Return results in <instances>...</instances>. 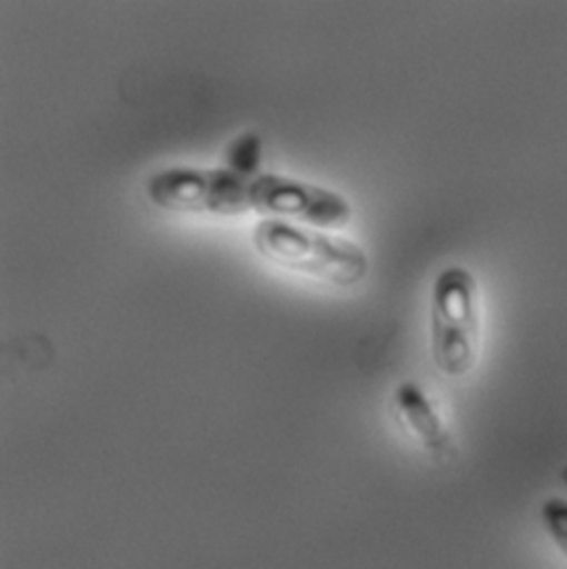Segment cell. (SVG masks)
I'll use <instances>...</instances> for the list:
<instances>
[{
    "label": "cell",
    "instance_id": "obj_7",
    "mask_svg": "<svg viewBox=\"0 0 567 569\" xmlns=\"http://www.w3.org/2000/svg\"><path fill=\"white\" fill-rule=\"evenodd\" d=\"M541 526L555 550L567 561V499L550 497L541 503Z\"/></svg>",
    "mask_w": 567,
    "mask_h": 569
},
{
    "label": "cell",
    "instance_id": "obj_4",
    "mask_svg": "<svg viewBox=\"0 0 567 569\" xmlns=\"http://www.w3.org/2000/svg\"><path fill=\"white\" fill-rule=\"evenodd\" d=\"M251 209L262 220L337 233L352 220L350 202L330 189L280 173H262L251 184Z\"/></svg>",
    "mask_w": 567,
    "mask_h": 569
},
{
    "label": "cell",
    "instance_id": "obj_6",
    "mask_svg": "<svg viewBox=\"0 0 567 569\" xmlns=\"http://www.w3.org/2000/svg\"><path fill=\"white\" fill-rule=\"evenodd\" d=\"M262 160H265V142L256 131H247L240 138H236L225 153V167L247 180H258L265 173Z\"/></svg>",
    "mask_w": 567,
    "mask_h": 569
},
{
    "label": "cell",
    "instance_id": "obj_2",
    "mask_svg": "<svg viewBox=\"0 0 567 569\" xmlns=\"http://www.w3.org/2000/svg\"><path fill=\"white\" fill-rule=\"evenodd\" d=\"M481 343L479 290L470 271L450 267L430 290V357L435 368L450 379L466 377Z\"/></svg>",
    "mask_w": 567,
    "mask_h": 569
},
{
    "label": "cell",
    "instance_id": "obj_5",
    "mask_svg": "<svg viewBox=\"0 0 567 569\" xmlns=\"http://www.w3.org/2000/svg\"><path fill=\"white\" fill-rule=\"evenodd\" d=\"M392 403L404 423L417 435L421 446L437 459H446L452 450V439L437 408L424 388L415 381H404L395 388Z\"/></svg>",
    "mask_w": 567,
    "mask_h": 569
},
{
    "label": "cell",
    "instance_id": "obj_3",
    "mask_svg": "<svg viewBox=\"0 0 567 569\" xmlns=\"http://www.w3.org/2000/svg\"><path fill=\"white\" fill-rule=\"evenodd\" d=\"M251 184L231 169L171 167L149 176L145 184L147 200L173 216H245L251 209Z\"/></svg>",
    "mask_w": 567,
    "mask_h": 569
},
{
    "label": "cell",
    "instance_id": "obj_1",
    "mask_svg": "<svg viewBox=\"0 0 567 569\" xmlns=\"http://www.w3.org/2000/svg\"><path fill=\"white\" fill-rule=\"evenodd\" d=\"M251 244L269 264L337 288L359 286L370 273L368 253L359 244L328 231L260 220Z\"/></svg>",
    "mask_w": 567,
    "mask_h": 569
},
{
    "label": "cell",
    "instance_id": "obj_8",
    "mask_svg": "<svg viewBox=\"0 0 567 569\" xmlns=\"http://www.w3.org/2000/svg\"><path fill=\"white\" fill-rule=\"evenodd\" d=\"M564 483L567 486V468L564 470Z\"/></svg>",
    "mask_w": 567,
    "mask_h": 569
}]
</instances>
